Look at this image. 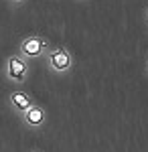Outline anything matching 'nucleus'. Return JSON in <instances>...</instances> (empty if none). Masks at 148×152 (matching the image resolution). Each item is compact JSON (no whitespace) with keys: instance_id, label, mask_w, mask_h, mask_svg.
Returning <instances> with one entry per match:
<instances>
[{"instance_id":"5","label":"nucleus","mask_w":148,"mask_h":152,"mask_svg":"<svg viewBox=\"0 0 148 152\" xmlns=\"http://www.w3.org/2000/svg\"><path fill=\"white\" fill-rule=\"evenodd\" d=\"M47 120V114H45V107L39 104H34L33 107H29L26 112L23 114V122L29 126V128H41Z\"/></svg>"},{"instance_id":"8","label":"nucleus","mask_w":148,"mask_h":152,"mask_svg":"<svg viewBox=\"0 0 148 152\" xmlns=\"http://www.w3.org/2000/svg\"><path fill=\"white\" fill-rule=\"evenodd\" d=\"M146 71H148V63H146Z\"/></svg>"},{"instance_id":"7","label":"nucleus","mask_w":148,"mask_h":152,"mask_svg":"<svg viewBox=\"0 0 148 152\" xmlns=\"http://www.w3.org/2000/svg\"><path fill=\"white\" fill-rule=\"evenodd\" d=\"M31 152H41V150H31Z\"/></svg>"},{"instance_id":"1","label":"nucleus","mask_w":148,"mask_h":152,"mask_svg":"<svg viewBox=\"0 0 148 152\" xmlns=\"http://www.w3.org/2000/svg\"><path fill=\"white\" fill-rule=\"evenodd\" d=\"M47 67L57 73V75H65L73 69V55L67 47H53L47 53Z\"/></svg>"},{"instance_id":"6","label":"nucleus","mask_w":148,"mask_h":152,"mask_svg":"<svg viewBox=\"0 0 148 152\" xmlns=\"http://www.w3.org/2000/svg\"><path fill=\"white\" fill-rule=\"evenodd\" d=\"M144 16H146V23H148V4H146V10H144Z\"/></svg>"},{"instance_id":"4","label":"nucleus","mask_w":148,"mask_h":152,"mask_svg":"<svg viewBox=\"0 0 148 152\" xmlns=\"http://www.w3.org/2000/svg\"><path fill=\"white\" fill-rule=\"evenodd\" d=\"M8 104H10V107L14 112H18V114L23 116L29 107L34 105V99L26 94V91H23V89H14V91H10V95H8Z\"/></svg>"},{"instance_id":"3","label":"nucleus","mask_w":148,"mask_h":152,"mask_svg":"<svg viewBox=\"0 0 148 152\" xmlns=\"http://www.w3.org/2000/svg\"><path fill=\"white\" fill-rule=\"evenodd\" d=\"M29 73V63L21 55H10L6 59V77L16 83H23Z\"/></svg>"},{"instance_id":"2","label":"nucleus","mask_w":148,"mask_h":152,"mask_svg":"<svg viewBox=\"0 0 148 152\" xmlns=\"http://www.w3.org/2000/svg\"><path fill=\"white\" fill-rule=\"evenodd\" d=\"M49 49V41H47L45 37L41 35H29L23 39V43H21V49H18V55L24 59H39L43 57Z\"/></svg>"}]
</instances>
